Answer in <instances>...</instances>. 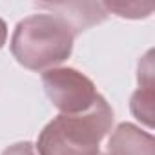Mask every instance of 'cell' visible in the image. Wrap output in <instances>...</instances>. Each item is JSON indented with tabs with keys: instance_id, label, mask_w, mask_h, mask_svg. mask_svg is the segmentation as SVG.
Masks as SVG:
<instances>
[{
	"instance_id": "obj_6",
	"label": "cell",
	"mask_w": 155,
	"mask_h": 155,
	"mask_svg": "<svg viewBox=\"0 0 155 155\" xmlns=\"http://www.w3.org/2000/svg\"><path fill=\"white\" fill-rule=\"evenodd\" d=\"M106 9L119 13V17H131V18H139V17H146L151 9L153 4H115V2H108L104 4Z\"/></svg>"
},
{
	"instance_id": "obj_7",
	"label": "cell",
	"mask_w": 155,
	"mask_h": 155,
	"mask_svg": "<svg viewBox=\"0 0 155 155\" xmlns=\"http://www.w3.org/2000/svg\"><path fill=\"white\" fill-rule=\"evenodd\" d=\"M4 155H35V150L29 142H20L4 151Z\"/></svg>"
},
{
	"instance_id": "obj_5",
	"label": "cell",
	"mask_w": 155,
	"mask_h": 155,
	"mask_svg": "<svg viewBox=\"0 0 155 155\" xmlns=\"http://www.w3.org/2000/svg\"><path fill=\"white\" fill-rule=\"evenodd\" d=\"M111 155H153V139L131 124H120L110 139Z\"/></svg>"
},
{
	"instance_id": "obj_2",
	"label": "cell",
	"mask_w": 155,
	"mask_h": 155,
	"mask_svg": "<svg viewBox=\"0 0 155 155\" xmlns=\"http://www.w3.org/2000/svg\"><path fill=\"white\" fill-rule=\"evenodd\" d=\"M71 26L55 13H40L22 20L13 35L11 51L29 69H44L66 60L73 46Z\"/></svg>"
},
{
	"instance_id": "obj_4",
	"label": "cell",
	"mask_w": 155,
	"mask_h": 155,
	"mask_svg": "<svg viewBox=\"0 0 155 155\" xmlns=\"http://www.w3.org/2000/svg\"><path fill=\"white\" fill-rule=\"evenodd\" d=\"M38 8L51 9L55 15L64 18L75 35L93 24L102 22L108 15L102 4H38Z\"/></svg>"
},
{
	"instance_id": "obj_8",
	"label": "cell",
	"mask_w": 155,
	"mask_h": 155,
	"mask_svg": "<svg viewBox=\"0 0 155 155\" xmlns=\"http://www.w3.org/2000/svg\"><path fill=\"white\" fill-rule=\"evenodd\" d=\"M6 37H8V29H6V24H4V20H0V48L4 46V42H6Z\"/></svg>"
},
{
	"instance_id": "obj_3",
	"label": "cell",
	"mask_w": 155,
	"mask_h": 155,
	"mask_svg": "<svg viewBox=\"0 0 155 155\" xmlns=\"http://www.w3.org/2000/svg\"><path fill=\"white\" fill-rule=\"evenodd\" d=\"M48 97L64 113H81L88 110L99 93L90 79L75 69H51L42 75Z\"/></svg>"
},
{
	"instance_id": "obj_1",
	"label": "cell",
	"mask_w": 155,
	"mask_h": 155,
	"mask_svg": "<svg viewBox=\"0 0 155 155\" xmlns=\"http://www.w3.org/2000/svg\"><path fill=\"white\" fill-rule=\"evenodd\" d=\"M113 111L99 95L81 113H62L38 137V155H101L99 144L111 128Z\"/></svg>"
}]
</instances>
